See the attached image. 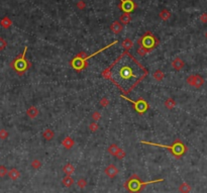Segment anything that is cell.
I'll list each match as a JSON object with an SVG mask.
<instances>
[{
	"mask_svg": "<svg viewBox=\"0 0 207 193\" xmlns=\"http://www.w3.org/2000/svg\"><path fill=\"white\" fill-rule=\"evenodd\" d=\"M184 66H185V62L181 59V58H176V59L173 60L172 67H173V69H175L176 71L182 70V69L184 68Z\"/></svg>",
	"mask_w": 207,
	"mask_h": 193,
	"instance_id": "cell-12",
	"label": "cell"
},
{
	"mask_svg": "<svg viewBox=\"0 0 207 193\" xmlns=\"http://www.w3.org/2000/svg\"><path fill=\"white\" fill-rule=\"evenodd\" d=\"M121 46H122V48L125 50V51H129V50L134 47V43H132V41L130 38H125L122 42V44H121Z\"/></svg>",
	"mask_w": 207,
	"mask_h": 193,
	"instance_id": "cell-22",
	"label": "cell"
},
{
	"mask_svg": "<svg viewBox=\"0 0 207 193\" xmlns=\"http://www.w3.org/2000/svg\"><path fill=\"white\" fill-rule=\"evenodd\" d=\"M142 144L143 145H148V146H154V147H159V148H163V149H168L172 152V154L176 158H180L181 156H183L187 151V148L181 140H175L173 145L171 146H167V145H161V144H156V143H152V142H147V140H142Z\"/></svg>",
	"mask_w": 207,
	"mask_h": 193,
	"instance_id": "cell-4",
	"label": "cell"
},
{
	"mask_svg": "<svg viewBox=\"0 0 207 193\" xmlns=\"http://www.w3.org/2000/svg\"><path fill=\"white\" fill-rule=\"evenodd\" d=\"M121 97H122L123 99H125V100L129 101L130 103L134 104V110H136V111L139 114H143L148 108H150V105H148V103L146 100H143L142 98H140L139 100L134 101V100H131V99H129L128 97H126L125 95H121Z\"/></svg>",
	"mask_w": 207,
	"mask_h": 193,
	"instance_id": "cell-7",
	"label": "cell"
},
{
	"mask_svg": "<svg viewBox=\"0 0 207 193\" xmlns=\"http://www.w3.org/2000/svg\"><path fill=\"white\" fill-rule=\"evenodd\" d=\"M115 44H117V41H114L113 43L109 44V45H107L106 47H104L103 49H100L99 51L95 52V53H93V54H91L90 56H87V55L85 54L84 52H81V53H79L75 58H74L73 60L71 61L70 65H71L74 69H75L76 71H78V72H80V71H82V70H84V69L87 68V66H88V62H87V61H88V60L91 59V58H93V57H95L96 55L100 54L101 52L105 51L106 49L110 48V47H112L113 45H115Z\"/></svg>",
	"mask_w": 207,
	"mask_h": 193,
	"instance_id": "cell-2",
	"label": "cell"
},
{
	"mask_svg": "<svg viewBox=\"0 0 207 193\" xmlns=\"http://www.w3.org/2000/svg\"><path fill=\"white\" fill-rule=\"evenodd\" d=\"M7 47L6 41L3 38H0V51H3V50Z\"/></svg>",
	"mask_w": 207,
	"mask_h": 193,
	"instance_id": "cell-34",
	"label": "cell"
},
{
	"mask_svg": "<svg viewBox=\"0 0 207 193\" xmlns=\"http://www.w3.org/2000/svg\"><path fill=\"white\" fill-rule=\"evenodd\" d=\"M163 181H164V179H157V180H152L148 182H142L140 180L139 176L136 174H134L124 183V187L130 193H140L147 185L158 183V182H163Z\"/></svg>",
	"mask_w": 207,
	"mask_h": 193,
	"instance_id": "cell-3",
	"label": "cell"
},
{
	"mask_svg": "<svg viewBox=\"0 0 207 193\" xmlns=\"http://www.w3.org/2000/svg\"><path fill=\"white\" fill-rule=\"evenodd\" d=\"M137 54H139L140 56H142V57H145L146 55L150 54V52H148V50H146L145 48H142V47H140V48L137 49Z\"/></svg>",
	"mask_w": 207,
	"mask_h": 193,
	"instance_id": "cell-28",
	"label": "cell"
},
{
	"mask_svg": "<svg viewBox=\"0 0 207 193\" xmlns=\"http://www.w3.org/2000/svg\"><path fill=\"white\" fill-rule=\"evenodd\" d=\"M62 183H63V185H64L65 187H71L74 183H75V181H74V178H72V176H67V175H66L65 177L63 178Z\"/></svg>",
	"mask_w": 207,
	"mask_h": 193,
	"instance_id": "cell-18",
	"label": "cell"
},
{
	"mask_svg": "<svg viewBox=\"0 0 207 193\" xmlns=\"http://www.w3.org/2000/svg\"><path fill=\"white\" fill-rule=\"evenodd\" d=\"M7 174H8V176H9V178L11 179V180H17V179L20 177V173H19L18 170L15 169V168H12V169L10 170Z\"/></svg>",
	"mask_w": 207,
	"mask_h": 193,
	"instance_id": "cell-19",
	"label": "cell"
},
{
	"mask_svg": "<svg viewBox=\"0 0 207 193\" xmlns=\"http://www.w3.org/2000/svg\"><path fill=\"white\" fill-rule=\"evenodd\" d=\"M40 113L38 109L35 106H30L29 108H27L26 110V114L29 118H35Z\"/></svg>",
	"mask_w": 207,
	"mask_h": 193,
	"instance_id": "cell-14",
	"label": "cell"
},
{
	"mask_svg": "<svg viewBox=\"0 0 207 193\" xmlns=\"http://www.w3.org/2000/svg\"><path fill=\"white\" fill-rule=\"evenodd\" d=\"M159 16H160V18H161L162 20L167 21V20H169V19L171 18L172 14H171V12L168 9H162L161 12L159 13Z\"/></svg>",
	"mask_w": 207,
	"mask_h": 193,
	"instance_id": "cell-15",
	"label": "cell"
},
{
	"mask_svg": "<svg viewBox=\"0 0 207 193\" xmlns=\"http://www.w3.org/2000/svg\"><path fill=\"white\" fill-rule=\"evenodd\" d=\"M200 21L203 23H207V13H202V14L200 15Z\"/></svg>",
	"mask_w": 207,
	"mask_h": 193,
	"instance_id": "cell-38",
	"label": "cell"
},
{
	"mask_svg": "<svg viewBox=\"0 0 207 193\" xmlns=\"http://www.w3.org/2000/svg\"><path fill=\"white\" fill-rule=\"evenodd\" d=\"M186 82L190 86L195 87V88H200L203 86L204 84V79L200 75H190L188 78L186 79Z\"/></svg>",
	"mask_w": 207,
	"mask_h": 193,
	"instance_id": "cell-8",
	"label": "cell"
},
{
	"mask_svg": "<svg viewBox=\"0 0 207 193\" xmlns=\"http://www.w3.org/2000/svg\"><path fill=\"white\" fill-rule=\"evenodd\" d=\"M125 156H126V153L124 152L122 149H119V151L117 152V154H116V158L117 159H119V160H122L123 158H125Z\"/></svg>",
	"mask_w": 207,
	"mask_h": 193,
	"instance_id": "cell-30",
	"label": "cell"
},
{
	"mask_svg": "<svg viewBox=\"0 0 207 193\" xmlns=\"http://www.w3.org/2000/svg\"><path fill=\"white\" fill-rule=\"evenodd\" d=\"M110 29H111V32H113V34L115 35H118L120 34L121 32H122L123 29V26L120 23V21H113V23H111V26H110Z\"/></svg>",
	"mask_w": 207,
	"mask_h": 193,
	"instance_id": "cell-11",
	"label": "cell"
},
{
	"mask_svg": "<svg viewBox=\"0 0 207 193\" xmlns=\"http://www.w3.org/2000/svg\"><path fill=\"white\" fill-rule=\"evenodd\" d=\"M62 146L67 150H70L75 146V140H74L72 137H66L64 140H62Z\"/></svg>",
	"mask_w": 207,
	"mask_h": 193,
	"instance_id": "cell-13",
	"label": "cell"
},
{
	"mask_svg": "<svg viewBox=\"0 0 207 193\" xmlns=\"http://www.w3.org/2000/svg\"><path fill=\"white\" fill-rule=\"evenodd\" d=\"M8 137V131H6V129L2 128L0 129V139L1 140H5Z\"/></svg>",
	"mask_w": 207,
	"mask_h": 193,
	"instance_id": "cell-32",
	"label": "cell"
},
{
	"mask_svg": "<svg viewBox=\"0 0 207 193\" xmlns=\"http://www.w3.org/2000/svg\"><path fill=\"white\" fill-rule=\"evenodd\" d=\"M63 171H64V173L67 176H72V174L75 172V167H74L72 164L69 163L63 167Z\"/></svg>",
	"mask_w": 207,
	"mask_h": 193,
	"instance_id": "cell-16",
	"label": "cell"
},
{
	"mask_svg": "<svg viewBox=\"0 0 207 193\" xmlns=\"http://www.w3.org/2000/svg\"><path fill=\"white\" fill-rule=\"evenodd\" d=\"M104 172H105V174L108 176L109 178L112 179V178H115L117 176V174H118V169H117V167L115 166V165L110 164V165H108V166L105 168Z\"/></svg>",
	"mask_w": 207,
	"mask_h": 193,
	"instance_id": "cell-10",
	"label": "cell"
},
{
	"mask_svg": "<svg viewBox=\"0 0 207 193\" xmlns=\"http://www.w3.org/2000/svg\"><path fill=\"white\" fill-rule=\"evenodd\" d=\"M179 191L181 193H189L191 191V186H190L188 183H186V182H183V183L179 186Z\"/></svg>",
	"mask_w": 207,
	"mask_h": 193,
	"instance_id": "cell-24",
	"label": "cell"
},
{
	"mask_svg": "<svg viewBox=\"0 0 207 193\" xmlns=\"http://www.w3.org/2000/svg\"><path fill=\"white\" fill-rule=\"evenodd\" d=\"M0 24H1V26L3 27V29H9L10 26H11L12 24V21L11 19H10L9 17H7V16H5V17H3L1 19V21H0Z\"/></svg>",
	"mask_w": 207,
	"mask_h": 193,
	"instance_id": "cell-20",
	"label": "cell"
},
{
	"mask_svg": "<svg viewBox=\"0 0 207 193\" xmlns=\"http://www.w3.org/2000/svg\"><path fill=\"white\" fill-rule=\"evenodd\" d=\"M119 147H118L117 145H115V144H111L108 147V149H107V151H108V153L110 154L111 156H116V154H117V152L119 151Z\"/></svg>",
	"mask_w": 207,
	"mask_h": 193,
	"instance_id": "cell-23",
	"label": "cell"
},
{
	"mask_svg": "<svg viewBox=\"0 0 207 193\" xmlns=\"http://www.w3.org/2000/svg\"><path fill=\"white\" fill-rule=\"evenodd\" d=\"M109 104V99L108 98H106V97H103L100 100V105L101 106H103V107H106L107 105Z\"/></svg>",
	"mask_w": 207,
	"mask_h": 193,
	"instance_id": "cell-37",
	"label": "cell"
},
{
	"mask_svg": "<svg viewBox=\"0 0 207 193\" xmlns=\"http://www.w3.org/2000/svg\"><path fill=\"white\" fill-rule=\"evenodd\" d=\"M164 105H165L166 108H168V109H173L174 107L176 106V101L174 100L173 98H168L167 100L165 101Z\"/></svg>",
	"mask_w": 207,
	"mask_h": 193,
	"instance_id": "cell-25",
	"label": "cell"
},
{
	"mask_svg": "<svg viewBox=\"0 0 207 193\" xmlns=\"http://www.w3.org/2000/svg\"><path fill=\"white\" fill-rule=\"evenodd\" d=\"M100 118H101V113H100V112H98V111L93 112V114H92V119H93V121H96V122H97V121L100 119Z\"/></svg>",
	"mask_w": 207,
	"mask_h": 193,
	"instance_id": "cell-33",
	"label": "cell"
},
{
	"mask_svg": "<svg viewBox=\"0 0 207 193\" xmlns=\"http://www.w3.org/2000/svg\"><path fill=\"white\" fill-rule=\"evenodd\" d=\"M8 173V171L5 166H0V177H4Z\"/></svg>",
	"mask_w": 207,
	"mask_h": 193,
	"instance_id": "cell-36",
	"label": "cell"
},
{
	"mask_svg": "<svg viewBox=\"0 0 207 193\" xmlns=\"http://www.w3.org/2000/svg\"><path fill=\"white\" fill-rule=\"evenodd\" d=\"M26 51H27V48L26 47V48H24L23 53L21 55H19V56L11 63V67L14 69L19 75H21V74H23L24 72H26V71L32 67V63L28 62L26 58Z\"/></svg>",
	"mask_w": 207,
	"mask_h": 193,
	"instance_id": "cell-5",
	"label": "cell"
},
{
	"mask_svg": "<svg viewBox=\"0 0 207 193\" xmlns=\"http://www.w3.org/2000/svg\"><path fill=\"white\" fill-rule=\"evenodd\" d=\"M119 7L124 13H130L136 8V4L132 0H121Z\"/></svg>",
	"mask_w": 207,
	"mask_h": 193,
	"instance_id": "cell-9",
	"label": "cell"
},
{
	"mask_svg": "<svg viewBox=\"0 0 207 193\" xmlns=\"http://www.w3.org/2000/svg\"><path fill=\"white\" fill-rule=\"evenodd\" d=\"M40 166H41V164H40V162L38 161V160H34V161L32 162V167L34 168V169H35V170H38V169H40Z\"/></svg>",
	"mask_w": 207,
	"mask_h": 193,
	"instance_id": "cell-31",
	"label": "cell"
},
{
	"mask_svg": "<svg viewBox=\"0 0 207 193\" xmlns=\"http://www.w3.org/2000/svg\"><path fill=\"white\" fill-rule=\"evenodd\" d=\"M99 128V125H98V123L96 122V121H92V122L90 123L89 125V129L92 133H94V131H96L97 129Z\"/></svg>",
	"mask_w": 207,
	"mask_h": 193,
	"instance_id": "cell-29",
	"label": "cell"
},
{
	"mask_svg": "<svg viewBox=\"0 0 207 193\" xmlns=\"http://www.w3.org/2000/svg\"><path fill=\"white\" fill-rule=\"evenodd\" d=\"M76 5H77V7H78L80 10H83L85 7H86V3H85V2L83 1V0H79V1L77 2Z\"/></svg>",
	"mask_w": 207,
	"mask_h": 193,
	"instance_id": "cell-35",
	"label": "cell"
},
{
	"mask_svg": "<svg viewBox=\"0 0 207 193\" xmlns=\"http://www.w3.org/2000/svg\"><path fill=\"white\" fill-rule=\"evenodd\" d=\"M154 78L156 79L157 81H162V80L165 78V74L162 70H157V71H154Z\"/></svg>",
	"mask_w": 207,
	"mask_h": 193,
	"instance_id": "cell-26",
	"label": "cell"
},
{
	"mask_svg": "<svg viewBox=\"0 0 207 193\" xmlns=\"http://www.w3.org/2000/svg\"><path fill=\"white\" fill-rule=\"evenodd\" d=\"M139 45L140 47H142V48H145L146 50H148L151 53V52L159 45V41L152 32H147L139 40Z\"/></svg>",
	"mask_w": 207,
	"mask_h": 193,
	"instance_id": "cell-6",
	"label": "cell"
},
{
	"mask_svg": "<svg viewBox=\"0 0 207 193\" xmlns=\"http://www.w3.org/2000/svg\"><path fill=\"white\" fill-rule=\"evenodd\" d=\"M43 137H44V139H45L46 140H52L54 139V137H55V133L52 131L51 128H46V129L44 131Z\"/></svg>",
	"mask_w": 207,
	"mask_h": 193,
	"instance_id": "cell-17",
	"label": "cell"
},
{
	"mask_svg": "<svg viewBox=\"0 0 207 193\" xmlns=\"http://www.w3.org/2000/svg\"><path fill=\"white\" fill-rule=\"evenodd\" d=\"M205 37H206V38H207V32H205Z\"/></svg>",
	"mask_w": 207,
	"mask_h": 193,
	"instance_id": "cell-39",
	"label": "cell"
},
{
	"mask_svg": "<svg viewBox=\"0 0 207 193\" xmlns=\"http://www.w3.org/2000/svg\"><path fill=\"white\" fill-rule=\"evenodd\" d=\"M77 186L80 187L81 189H84L85 187L87 186V181L85 180L84 178H81V179H79L78 181H77Z\"/></svg>",
	"mask_w": 207,
	"mask_h": 193,
	"instance_id": "cell-27",
	"label": "cell"
},
{
	"mask_svg": "<svg viewBox=\"0 0 207 193\" xmlns=\"http://www.w3.org/2000/svg\"><path fill=\"white\" fill-rule=\"evenodd\" d=\"M148 73L147 69L125 51L102 72V76L111 80L124 94H128L148 76Z\"/></svg>",
	"mask_w": 207,
	"mask_h": 193,
	"instance_id": "cell-1",
	"label": "cell"
},
{
	"mask_svg": "<svg viewBox=\"0 0 207 193\" xmlns=\"http://www.w3.org/2000/svg\"><path fill=\"white\" fill-rule=\"evenodd\" d=\"M131 21V16L130 13H124L120 16V23L122 24H128Z\"/></svg>",
	"mask_w": 207,
	"mask_h": 193,
	"instance_id": "cell-21",
	"label": "cell"
}]
</instances>
